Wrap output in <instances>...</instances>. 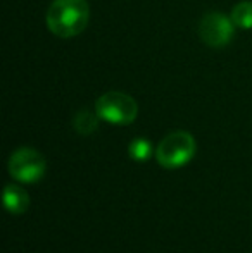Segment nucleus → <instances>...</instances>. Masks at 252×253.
I'll return each instance as SVG.
<instances>
[{
	"label": "nucleus",
	"mask_w": 252,
	"mask_h": 253,
	"mask_svg": "<svg viewBox=\"0 0 252 253\" xmlns=\"http://www.w3.org/2000/svg\"><path fill=\"white\" fill-rule=\"evenodd\" d=\"M130 157L137 162H145L149 157L152 155V145L149 143L145 138H135L133 141L130 143Z\"/></svg>",
	"instance_id": "obj_9"
},
{
	"label": "nucleus",
	"mask_w": 252,
	"mask_h": 253,
	"mask_svg": "<svg viewBox=\"0 0 252 253\" xmlns=\"http://www.w3.org/2000/svg\"><path fill=\"white\" fill-rule=\"evenodd\" d=\"M90 19L87 0H54L47 10V26L59 38H73L83 33Z\"/></svg>",
	"instance_id": "obj_1"
},
{
	"label": "nucleus",
	"mask_w": 252,
	"mask_h": 253,
	"mask_svg": "<svg viewBox=\"0 0 252 253\" xmlns=\"http://www.w3.org/2000/svg\"><path fill=\"white\" fill-rule=\"evenodd\" d=\"M232 17L233 24L239 30H252V2L251 0H242L232 9Z\"/></svg>",
	"instance_id": "obj_8"
},
{
	"label": "nucleus",
	"mask_w": 252,
	"mask_h": 253,
	"mask_svg": "<svg viewBox=\"0 0 252 253\" xmlns=\"http://www.w3.org/2000/svg\"><path fill=\"white\" fill-rule=\"evenodd\" d=\"M195 155V140L187 131H175L162 138L155 148V160L166 169H178Z\"/></svg>",
	"instance_id": "obj_2"
},
{
	"label": "nucleus",
	"mask_w": 252,
	"mask_h": 253,
	"mask_svg": "<svg viewBox=\"0 0 252 253\" xmlns=\"http://www.w3.org/2000/svg\"><path fill=\"white\" fill-rule=\"evenodd\" d=\"M235 24L232 17L223 12H209L199 23V37L207 47L221 48L232 42L235 33Z\"/></svg>",
	"instance_id": "obj_5"
},
{
	"label": "nucleus",
	"mask_w": 252,
	"mask_h": 253,
	"mask_svg": "<svg viewBox=\"0 0 252 253\" xmlns=\"http://www.w3.org/2000/svg\"><path fill=\"white\" fill-rule=\"evenodd\" d=\"M47 169L45 157L35 148H19L9 159V174L19 183H37Z\"/></svg>",
	"instance_id": "obj_4"
},
{
	"label": "nucleus",
	"mask_w": 252,
	"mask_h": 253,
	"mask_svg": "<svg viewBox=\"0 0 252 253\" xmlns=\"http://www.w3.org/2000/svg\"><path fill=\"white\" fill-rule=\"evenodd\" d=\"M95 112L102 121L116 124V126H128L138 116V103L133 97L123 91H107L101 95L95 102Z\"/></svg>",
	"instance_id": "obj_3"
},
{
	"label": "nucleus",
	"mask_w": 252,
	"mask_h": 253,
	"mask_svg": "<svg viewBox=\"0 0 252 253\" xmlns=\"http://www.w3.org/2000/svg\"><path fill=\"white\" fill-rule=\"evenodd\" d=\"M3 203H5V209L10 213L19 215L30 205V195L24 188L17 186V184H9L3 191Z\"/></svg>",
	"instance_id": "obj_6"
},
{
	"label": "nucleus",
	"mask_w": 252,
	"mask_h": 253,
	"mask_svg": "<svg viewBox=\"0 0 252 253\" xmlns=\"http://www.w3.org/2000/svg\"><path fill=\"white\" fill-rule=\"evenodd\" d=\"M99 119L101 117H99L97 112H90V110L83 109L80 112H76V116L73 119V126L76 129V133L87 136V134H92L99 127Z\"/></svg>",
	"instance_id": "obj_7"
}]
</instances>
